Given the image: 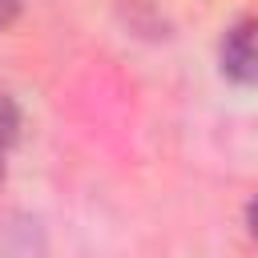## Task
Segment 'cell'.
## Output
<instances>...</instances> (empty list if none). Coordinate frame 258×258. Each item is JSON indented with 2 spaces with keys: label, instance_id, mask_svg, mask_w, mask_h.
I'll list each match as a JSON object with an SVG mask.
<instances>
[{
  "label": "cell",
  "instance_id": "obj_1",
  "mask_svg": "<svg viewBox=\"0 0 258 258\" xmlns=\"http://www.w3.org/2000/svg\"><path fill=\"white\" fill-rule=\"evenodd\" d=\"M218 64L222 77H230L234 85H258V16H246L226 28Z\"/></svg>",
  "mask_w": 258,
  "mask_h": 258
},
{
  "label": "cell",
  "instance_id": "obj_2",
  "mask_svg": "<svg viewBox=\"0 0 258 258\" xmlns=\"http://www.w3.org/2000/svg\"><path fill=\"white\" fill-rule=\"evenodd\" d=\"M16 133H20V113H16V105L0 93V177H4V169H8V153H12V145H16Z\"/></svg>",
  "mask_w": 258,
  "mask_h": 258
},
{
  "label": "cell",
  "instance_id": "obj_3",
  "mask_svg": "<svg viewBox=\"0 0 258 258\" xmlns=\"http://www.w3.org/2000/svg\"><path fill=\"white\" fill-rule=\"evenodd\" d=\"M16 12H20V0H0V28H4V24H12V20H16Z\"/></svg>",
  "mask_w": 258,
  "mask_h": 258
},
{
  "label": "cell",
  "instance_id": "obj_4",
  "mask_svg": "<svg viewBox=\"0 0 258 258\" xmlns=\"http://www.w3.org/2000/svg\"><path fill=\"white\" fill-rule=\"evenodd\" d=\"M246 226H250V234H254V242H258V198L246 206Z\"/></svg>",
  "mask_w": 258,
  "mask_h": 258
}]
</instances>
